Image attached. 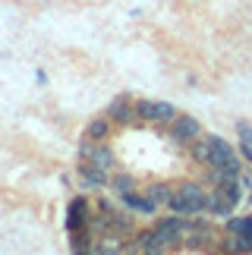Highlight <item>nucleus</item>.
<instances>
[{"label":"nucleus","instance_id":"nucleus-11","mask_svg":"<svg viewBox=\"0 0 252 255\" xmlns=\"http://www.w3.org/2000/svg\"><path fill=\"white\" fill-rule=\"evenodd\" d=\"M111 117L104 114V117H92L89 123H85V132H82V139H89V142H108V135H111Z\"/></svg>","mask_w":252,"mask_h":255},{"label":"nucleus","instance_id":"nucleus-6","mask_svg":"<svg viewBox=\"0 0 252 255\" xmlns=\"http://www.w3.org/2000/svg\"><path fill=\"white\" fill-rule=\"evenodd\" d=\"M199 135H202V123H199L192 114H177V117L170 120V139H173V142L186 145V142H196Z\"/></svg>","mask_w":252,"mask_h":255},{"label":"nucleus","instance_id":"nucleus-14","mask_svg":"<svg viewBox=\"0 0 252 255\" xmlns=\"http://www.w3.org/2000/svg\"><path fill=\"white\" fill-rule=\"evenodd\" d=\"M145 192H148L158 205H167V202H170V195H173V189H170V186H164V183H154V186H148Z\"/></svg>","mask_w":252,"mask_h":255},{"label":"nucleus","instance_id":"nucleus-16","mask_svg":"<svg viewBox=\"0 0 252 255\" xmlns=\"http://www.w3.org/2000/svg\"><path fill=\"white\" fill-rule=\"evenodd\" d=\"M246 205H249V208H252V189H246V199H243Z\"/></svg>","mask_w":252,"mask_h":255},{"label":"nucleus","instance_id":"nucleus-3","mask_svg":"<svg viewBox=\"0 0 252 255\" xmlns=\"http://www.w3.org/2000/svg\"><path fill=\"white\" fill-rule=\"evenodd\" d=\"M180 111L170 101H161V98H139L135 101V120L142 123H170Z\"/></svg>","mask_w":252,"mask_h":255},{"label":"nucleus","instance_id":"nucleus-12","mask_svg":"<svg viewBox=\"0 0 252 255\" xmlns=\"http://www.w3.org/2000/svg\"><path fill=\"white\" fill-rule=\"evenodd\" d=\"M237 135H240V154H243V161L252 164V123L237 120Z\"/></svg>","mask_w":252,"mask_h":255},{"label":"nucleus","instance_id":"nucleus-13","mask_svg":"<svg viewBox=\"0 0 252 255\" xmlns=\"http://www.w3.org/2000/svg\"><path fill=\"white\" fill-rule=\"evenodd\" d=\"M108 189L120 199V195H126V192H132V189H135V176H132V173H114Z\"/></svg>","mask_w":252,"mask_h":255},{"label":"nucleus","instance_id":"nucleus-5","mask_svg":"<svg viewBox=\"0 0 252 255\" xmlns=\"http://www.w3.org/2000/svg\"><path fill=\"white\" fill-rule=\"evenodd\" d=\"M92 227V214H89V199L85 195H73L66 205V233H82Z\"/></svg>","mask_w":252,"mask_h":255},{"label":"nucleus","instance_id":"nucleus-2","mask_svg":"<svg viewBox=\"0 0 252 255\" xmlns=\"http://www.w3.org/2000/svg\"><path fill=\"white\" fill-rule=\"evenodd\" d=\"M208 195H211V189H202L199 183H180L170 195L167 208L177 211V214H186V218H192V214H208Z\"/></svg>","mask_w":252,"mask_h":255},{"label":"nucleus","instance_id":"nucleus-7","mask_svg":"<svg viewBox=\"0 0 252 255\" xmlns=\"http://www.w3.org/2000/svg\"><path fill=\"white\" fill-rule=\"evenodd\" d=\"M76 170H79V180L85 189H108L111 186V176H108V167H98V164L85 161L79 158V164H76Z\"/></svg>","mask_w":252,"mask_h":255},{"label":"nucleus","instance_id":"nucleus-10","mask_svg":"<svg viewBox=\"0 0 252 255\" xmlns=\"http://www.w3.org/2000/svg\"><path fill=\"white\" fill-rule=\"evenodd\" d=\"M234 211H237V205L230 202L227 195H224V192H221L218 186H215V189H211V195H208V214H211V218H221V221H227Z\"/></svg>","mask_w":252,"mask_h":255},{"label":"nucleus","instance_id":"nucleus-8","mask_svg":"<svg viewBox=\"0 0 252 255\" xmlns=\"http://www.w3.org/2000/svg\"><path fill=\"white\" fill-rule=\"evenodd\" d=\"M120 205H123V208L126 211H132V214H148V218H151V214H158V202H154L151 199V195L148 192H126V195H120Z\"/></svg>","mask_w":252,"mask_h":255},{"label":"nucleus","instance_id":"nucleus-9","mask_svg":"<svg viewBox=\"0 0 252 255\" xmlns=\"http://www.w3.org/2000/svg\"><path fill=\"white\" fill-rule=\"evenodd\" d=\"M104 114L111 117V123H129L132 117H135V101L123 92V95H117V98L108 104V111H104Z\"/></svg>","mask_w":252,"mask_h":255},{"label":"nucleus","instance_id":"nucleus-17","mask_svg":"<svg viewBox=\"0 0 252 255\" xmlns=\"http://www.w3.org/2000/svg\"><path fill=\"white\" fill-rule=\"evenodd\" d=\"M0 57H6V54H3V51H0Z\"/></svg>","mask_w":252,"mask_h":255},{"label":"nucleus","instance_id":"nucleus-1","mask_svg":"<svg viewBox=\"0 0 252 255\" xmlns=\"http://www.w3.org/2000/svg\"><path fill=\"white\" fill-rule=\"evenodd\" d=\"M192 158L199 164H205V167H221L227 170L230 176H240L243 173V154L234 151V145L227 139H221V135H205V139L192 142Z\"/></svg>","mask_w":252,"mask_h":255},{"label":"nucleus","instance_id":"nucleus-4","mask_svg":"<svg viewBox=\"0 0 252 255\" xmlns=\"http://www.w3.org/2000/svg\"><path fill=\"white\" fill-rule=\"evenodd\" d=\"M154 233H158V240H161V246L164 249H170V246H177V243L186 237V214H167V218H158L154 221Z\"/></svg>","mask_w":252,"mask_h":255},{"label":"nucleus","instance_id":"nucleus-15","mask_svg":"<svg viewBox=\"0 0 252 255\" xmlns=\"http://www.w3.org/2000/svg\"><path fill=\"white\" fill-rule=\"evenodd\" d=\"M35 85H38V88H44V85H47V73L41 70V66L35 70Z\"/></svg>","mask_w":252,"mask_h":255}]
</instances>
